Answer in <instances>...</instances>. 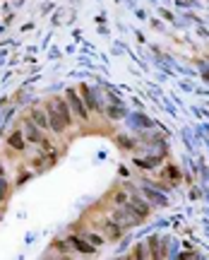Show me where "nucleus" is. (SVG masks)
I'll list each match as a JSON object with an SVG mask.
<instances>
[{"label": "nucleus", "mask_w": 209, "mask_h": 260, "mask_svg": "<svg viewBox=\"0 0 209 260\" xmlns=\"http://www.w3.org/2000/svg\"><path fill=\"white\" fill-rule=\"evenodd\" d=\"M68 101H70V109L75 111V116L82 121V123H87L89 121V111H87V104L75 94V89H68Z\"/></svg>", "instance_id": "1"}, {"label": "nucleus", "mask_w": 209, "mask_h": 260, "mask_svg": "<svg viewBox=\"0 0 209 260\" xmlns=\"http://www.w3.org/2000/svg\"><path fill=\"white\" fill-rule=\"evenodd\" d=\"M31 123H34L36 128H41V130L51 128V121H48V114H46L44 109H31Z\"/></svg>", "instance_id": "2"}, {"label": "nucleus", "mask_w": 209, "mask_h": 260, "mask_svg": "<svg viewBox=\"0 0 209 260\" xmlns=\"http://www.w3.org/2000/svg\"><path fill=\"white\" fill-rule=\"evenodd\" d=\"M7 145L12 147V149H17V152H22L24 147H27V140H24V132L17 128L10 132V137H7Z\"/></svg>", "instance_id": "3"}, {"label": "nucleus", "mask_w": 209, "mask_h": 260, "mask_svg": "<svg viewBox=\"0 0 209 260\" xmlns=\"http://www.w3.org/2000/svg\"><path fill=\"white\" fill-rule=\"evenodd\" d=\"M104 231H106V239H111V241H118L120 239V234H123V227L118 224V222H106L104 224Z\"/></svg>", "instance_id": "4"}, {"label": "nucleus", "mask_w": 209, "mask_h": 260, "mask_svg": "<svg viewBox=\"0 0 209 260\" xmlns=\"http://www.w3.org/2000/svg\"><path fill=\"white\" fill-rule=\"evenodd\" d=\"M130 207H133V210L137 212L142 219H144V217L149 214V205H147V202H144L142 197H137V195H130Z\"/></svg>", "instance_id": "5"}, {"label": "nucleus", "mask_w": 209, "mask_h": 260, "mask_svg": "<svg viewBox=\"0 0 209 260\" xmlns=\"http://www.w3.org/2000/svg\"><path fill=\"white\" fill-rule=\"evenodd\" d=\"M149 251H151V258H164V256H161V248H159V239H156V236H151V239H149Z\"/></svg>", "instance_id": "6"}, {"label": "nucleus", "mask_w": 209, "mask_h": 260, "mask_svg": "<svg viewBox=\"0 0 209 260\" xmlns=\"http://www.w3.org/2000/svg\"><path fill=\"white\" fill-rule=\"evenodd\" d=\"M82 94H84V104H87V109H94V111H99V104L91 99V94H89V89H87V87H82Z\"/></svg>", "instance_id": "7"}, {"label": "nucleus", "mask_w": 209, "mask_h": 260, "mask_svg": "<svg viewBox=\"0 0 209 260\" xmlns=\"http://www.w3.org/2000/svg\"><path fill=\"white\" fill-rule=\"evenodd\" d=\"M70 241H72V246H77L82 253H94V246H89V244H84V241H79V239H75V236H72Z\"/></svg>", "instance_id": "8"}, {"label": "nucleus", "mask_w": 209, "mask_h": 260, "mask_svg": "<svg viewBox=\"0 0 209 260\" xmlns=\"http://www.w3.org/2000/svg\"><path fill=\"white\" fill-rule=\"evenodd\" d=\"M166 181H171V183H178V181H180V174H178L176 166H168V169H166Z\"/></svg>", "instance_id": "9"}, {"label": "nucleus", "mask_w": 209, "mask_h": 260, "mask_svg": "<svg viewBox=\"0 0 209 260\" xmlns=\"http://www.w3.org/2000/svg\"><path fill=\"white\" fill-rule=\"evenodd\" d=\"M113 200H116V205H118V207H123V205H128V202H130V195L125 193V191H118Z\"/></svg>", "instance_id": "10"}, {"label": "nucleus", "mask_w": 209, "mask_h": 260, "mask_svg": "<svg viewBox=\"0 0 209 260\" xmlns=\"http://www.w3.org/2000/svg\"><path fill=\"white\" fill-rule=\"evenodd\" d=\"M44 159H46L44 154H36V157H31V166H34V169H44Z\"/></svg>", "instance_id": "11"}, {"label": "nucleus", "mask_w": 209, "mask_h": 260, "mask_svg": "<svg viewBox=\"0 0 209 260\" xmlns=\"http://www.w3.org/2000/svg\"><path fill=\"white\" fill-rule=\"evenodd\" d=\"M5 191H7V188H5V181L0 179V200H5Z\"/></svg>", "instance_id": "12"}]
</instances>
